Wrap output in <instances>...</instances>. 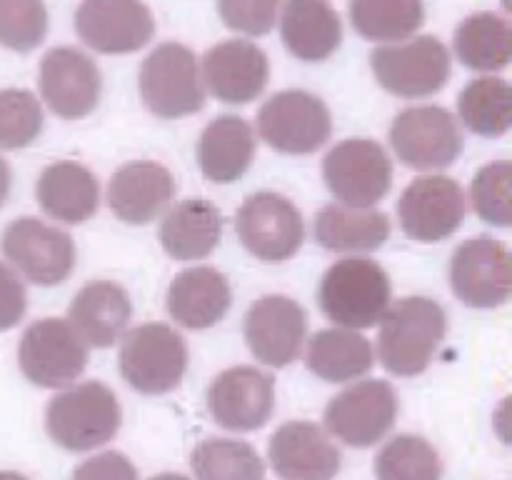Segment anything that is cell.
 Returning a JSON list of instances; mask_svg holds the SVG:
<instances>
[{"label": "cell", "instance_id": "ee69618b", "mask_svg": "<svg viewBox=\"0 0 512 480\" xmlns=\"http://www.w3.org/2000/svg\"><path fill=\"white\" fill-rule=\"evenodd\" d=\"M150 480H190V478H185V475H180V473H160Z\"/></svg>", "mask_w": 512, "mask_h": 480}, {"label": "cell", "instance_id": "6da1fadb", "mask_svg": "<svg viewBox=\"0 0 512 480\" xmlns=\"http://www.w3.org/2000/svg\"><path fill=\"white\" fill-rule=\"evenodd\" d=\"M378 355L388 373L413 378L428 370L448 330V318L438 300L425 295L400 298L380 320Z\"/></svg>", "mask_w": 512, "mask_h": 480}, {"label": "cell", "instance_id": "d4e9b609", "mask_svg": "<svg viewBox=\"0 0 512 480\" xmlns=\"http://www.w3.org/2000/svg\"><path fill=\"white\" fill-rule=\"evenodd\" d=\"M35 198L48 218L65 225H80L100 205V183L93 170L73 160H58L40 173Z\"/></svg>", "mask_w": 512, "mask_h": 480}, {"label": "cell", "instance_id": "f1b7e54d", "mask_svg": "<svg viewBox=\"0 0 512 480\" xmlns=\"http://www.w3.org/2000/svg\"><path fill=\"white\" fill-rule=\"evenodd\" d=\"M305 365L313 375L328 383H348L373 370V345L365 335L345 328L318 330L308 340Z\"/></svg>", "mask_w": 512, "mask_h": 480}, {"label": "cell", "instance_id": "603a6c76", "mask_svg": "<svg viewBox=\"0 0 512 480\" xmlns=\"http://www.w3.org/2000/svg\"><path fill=\"white\" fill-rule=\"evenodd\" d=\"M133 303L125 288L110 280H93L83 285L68 308V323L85 345L110 348L128 330Z\"/></svg>", "mask_w": 512, "mask_h": 480}, {"label": "cell", "instance_id": "3957f363", "mask_svg": "<svg viewBox=\"0 0 512 480\" xmlns=\"http://www.w3.org/2000/svg\"><path fill=\"white\" fill-rule=\"evenodd\" d=\"M120 403L108 385L98 380L70 385L53 395L45 408L50 440L70 453H88L115 438L120 430Z\"/></svg>", "mask_w": 512, "mask_h": 480}, {"label": "cell", "instance_id": "60d3db41", "mask_svg": "<svg viewBox=\"0 0 512 480\" xmlns=\"http://www.w3.org/2000/svg\"><path fill=\"white\" fill-rule=\"evenodd\" d=\"M25 308H28V293L10 265L0 263V333L15 328L23 320Z\"/></svg>", "mask_w": 512, "mask_h": 480}, {"label": "cell", "instance_id": "52a82bcc", "mask_svg": "<svg viewBox=\"0 0 512 480\" xmlns=\"http://www.w3.org/2000/svg\"><path fill=\"white\" fill-rule=\"evenodd\" d=\"M370 65L388 93L398 98H428L448 83L450 50L435 35H418L405 43L375 48Z\"/></svg>", "mask_w": 512, "mask_h": 480}, {"label": "cell", "instance_id": "d590c367", "mask_svg": "<svg viewBox=\"0 0 512 480\" xmlns=\"http://www.w3.org/2000/svg\"><path fill=\"white\" fill-rule=\"evenodd\" d=\"M43 130L40 100L25 88L0 90V150L28 148Z\"/></svg>", "mask_w": 512, "mask_h": 480}, {"label": "cell", "instance_id": "f35d334b", "mask_svg": "<svg viewBox=\"0 0 512 480\" xmlns=\"http://www.w3.org/2000/svg\"><path fill=\"white\" fill-rule=\"evenodd\" d=\"M278 10L280 5L275 0H253V3L225 0V3L218 5V13L223 18V23L245 35L270 33L275 20H278Z\"/></svg>", "mask_w": 512, "mask_h": 480}, {"label": "cell", "instance_id": "8992f818", "mask_svg": "<svg viewBox=\"0 0 512 480\" xmlns=\"http://www.w3.org/2000/svg\"><path fill=\"white\" fill-rule=\"evenodd\" d=\"M323 178L338 205L370 210L393 185V160L380 143L370 138H350L328 150L323 158Z\"/></svg>", "mask_w": 512, "mask_h": 480}, {"label": "cell", "instance_id": "836d02e7", "mask_svg": "<svg viewBox=\"0 0 512 480\" xmlns=\"http://www.w3.org/2000/svg\"><path fill=\"white\" fill-rule=\"evenodd\" d=\"M198 480H263L265 463L258 450L245 440L210 438L190 455Z\"/></svg>", "mask_w": 512, "mask_h": 480}, {"label": "cell", "instance_id": "cb8c5ba5", "mask_svg": "<svg viewBox=\"0 0 512 480\" xmlns=\"http://www.w3.org/2000/svg\"><path fill=\"white\" fill-rule=\"evenodd\" d=\"M233 290L220 270L198 265L173 278L168 288V313L188 330H205L228 315Z\"/></svg>", "mask_w": 512, "mask_h": 480}, {"label": "cell", "instance_id": "7402d4cb", "mask_svg": "<svg viewBox=\"0 0 512 480\" xmlns=\"http://www.w3.org/2000/svg\"><path fill=\"white\" fill-rule=\"evenodd\" d=\"M173 195V173L153 160H133L120 165L108 183L110 210L128 225L153 223L168 210Z\"/></svg>", "mask_w": 512, "mask_h": 480}, {"label": "cell", "instance_id": "2e32d148", "mask_svg": "<svg viewBox=\"0 0 512 480\" xmlns=\"http://www.w3.org/2000/svg\"><path fill=\"white\" fill-rule=\"evenodd\" d=\"M40 95L55 115L80 120L98 108L103 78L90 55L83 50L60 45L50 48L40 60Z\"/></svg>", "mask_w": 512, "mask_h": 480}, {"label": "cell", "instance_id": "4316f807", "mask_svg": "<svg viewBox=\"0 0 512 480\" xmlns=\"http://www.w3.org/2000/svg\"><path fill=\"white\" fill-rule=\"evenodd\" d=\"M253 125L240 115H218L205 125L198 140L200 170L213 183H235L250 170L255 158Z\"/></svg>", "mask_w": 512, "mask_h": 480}, {"label": "cell", "instance_id": "30bf717a", "mask_svg": "<svg viewBox=\"0 0 512 480\" xmlns=\"http://www.w3.org/2000/svg\"><path fill=\"white\" fill-rule=\"evenodd\" d=\"M323 420L325 430L350 448H370L398 420V390L388 380H360L330 400Z\"/></svg>", "mask_w": 512, "mask_h": 480}, {"label": "cell", "instance_id": "1f68e13d", "mask_svg": "<svg viewBox=\"0 0 512 480\" xmlns=\"http://www.w3.org/2000/svg\"><path fill=\"white\" fill-rule=\"evenodd\" d=\"M348 15L363 38L385 45L405 43L425 23V8L418 0H355Z\"/></svg>", "mask_w": 512, "mask_h": 480}, {"label": "cell", "instance_id": "277c9868", "mask_svg": "<svg viewBox=\"0 0 512 480\" xmlns=\"http://www.w3.org/2000/svg\"><path fill=\"white\" fill-rule=\"evenodd\" d=\"M120 373L143 395H163L180 385L188 370V345L165 323H145L123 335Z\"/></svg>", "mask_w": 512, "mask_h": 480}, {"label": "cell", "instance_id": "484cf974", "mask_svg": "<svg viewBox=\"0 0 512 480\" xmlns=\"http://www.w3.org/2000/svg\"><path fill=\"white\" fill-rule=\"evenodd\" d=\"M280 35L298 60L320 63L340 48L343 40V20L333 5L323 0H293L278 10Z\"/></svg>", "mask_w": 512, "mask_h": 480}, {"label": "cell", "instance_id": "8d00e7d4", "mask_svg": "<svg viewBox=\"0 0 512 480\" xmlns=\"http://www.w3.org/2000/svg\"><path fill=\"white\" fill-rule=\"evenodd\" d=\"M512 165L508 160L488 163L475 173L470 183V203L480 220L498 228H510L512 200H510Z\"/></svg>", "mask_w": 512, "mask_h": 480}, {"label": "cell", "instance_id": "7bdbcfd3", "mask_svg": "<svg viewBox=\"0 0 512 480\" xmlns=\"http://www.w3.org/2000/svg\"><path fill=\"white\" fill-rule=\"evenodd\" d=\"M0 480H30V478L15 473V470H0Z\"/></svg>", "mask_w": 512, "mask_h": 480}, {"label": "cell", "instance_id": "f546056e", "mask_svg": "<svg viewBox=\"0 0 512 480\" xmlns=\"http://www.w3.org/2000/svg\"><path fill=\"white\" fill-rule=\"evenodd\" d=\"M390 235V218L380 210H355L325 205L315 215V240L333 253H370L383 248Z\"/></svg>", "mask_w": 512, "mask_h": 480}, {"label": "cell", "instance_id": "4dcf8cb0", "mask_svg": "<svg viewBox=\"0 0 512 480\" xmlns=\"http://www.w3.org/2000/svg\"><path fill=\"white\" fill-rule=\"evenodd\" d=\"M455 55L460 63L480 73H498L512 58V28L508 18L493 10L473 13L455 30Z\"/></svg>", "mask_w": 512, "mask_h": 480}, {"label": "cell", "instance_id": "4fadbf2b", "mask_svg": "<svg viewBox=\"0 0 512 480\" xmlns=\"http://www.w3.org/2000/svg\"><path fill=\"white\" fill-rule=\"evenodd\" d=\"M0 250L10 268L33 285H60L75 268V243L65 230L43 220L15 218L0 238Z\"/></svg>", "mask_w": 512, "mask_h": 480}, {"label": "cell", "instance_id": "d6a6232c", "mask_svg": "<svg viewBox=\"0 0 512 480\" xmlns=\"http://www.w3.org/2000/svg\"><path fill=\"white\" fill-rule=\"evenodd\" d=\"M458 113L465 128L483 138H498L510 128L512 93L508 80L483 75L470 80L458 98Z\"/></svg>", "mask_w": 512, "mask_h": 480}, {"label": "cell", "instance_id": "e575fe53", "mask_svg": "<svg viewBox=\"0 0 512 480\" xmlns=\"http://www.w3.org/2000/svg\"><path fill=\"white\" fill-rule=\"evenodd\" d=\"M378 480H443L440 453L420 435H395L375 458Z\"/></svg>", "mask_w": 512, "mask_h": 480}, {"label": "cell", "instance_id": "e0dca14e", "mask_svg": "<svg viewBox=\"0 0 512 480\" xmlns=\"http://www.w3.org/2000/svg\"><path fill=\"white\" fill-rule=\"evenodd\" d=\"M75 33L98 53H135L153 38L155 18L138 0H85L75 10Z\"/></svg>", "mask_w": 512, "mask_h": 480}, {"label": "cell", "instance_id": "d6986e66", "mask_svg": "<svg viewBox=\"0 0 512 480\" xmlns=\"http://www.w3.org/2000/svg\"><path fill=\"white\" fill-rule=\"evenodd\" d=\"M275 410V383L253 365L223 370L208 388V413L233 433L263 428Z\"/></svg>", "mask_w": 512, "mask_h": 480}, {"label": "cell", "instance_id": "7c38bea8", "mask_svg": "<svg viewBox=\"0 0 512 480\" xmlns=\"http://www.w3.org/2000/svg\"><path fill=\"white\" fill-rule=\"evenodd\" d=\"M18 363L25 378L40 388H68L88 365V345L68 320H35L20 338Z\"/></svg>", "mask_w": 512, "mask_h": 480}, {"label": "cell", "instance_id": "74e56055", "mask_svg": "<svg viewBox=\"0 0 512 480\" xmlns=\"http://www.w3.org/2000/svg\"><path fill=\"white\" fill-rule=\"evenodd\" d=\"M48 33V10L38 0H0V45L28 53Z\"/></svg>", "mask_w": 512, "mask_h": 480}, {"label": "cell", "instance_id": "ba28073f", "mask_svg": "<svg viewBox=\"0 0 512 480\" xmlns=\"http://www.w3.org/2000/svg\"><path fill=\"white\" fill-rule=\"evenodd\" d=\"M258 133L278 153L308 155L330 140L333 115L308 90H280L260 105Z\"/></svg>", "mask_w": 512, "mask_h": 480}, {"label": "cell", "instance_id": "44dd1931", "mask_svg": "<svg viewBox=\"0 0 512 480\" xmlns=\"http://www.w3.org/2000/svg\"><path fill=\"white\" fill-rule=\"evenodd\" d=\"M268 460L283 480H333L343 455L320 425L290 420L270 438Z\"/></svg>", "mask_w": 512, "mask_h": 480}, {"label": "cell", "instance_id": "5bb4252c", "mask_svg": "<svg viewBox=\"0 0 512 480\" xmlns=\"http://www.w3.org/2000/svg\"><path fill=\"white\" fill-rule=\"evenodd\" d=\"M448 280L453 293L470 308H498L512 293L508 248L490 235L463 240L450 255Z\"/></svg>", "mask_w": 512, "mask_h": 480}, {"label": "cell", "instance_id": "8fae6325", "mask_svg": "<svg viewBox=\"0 0 512 480\" xmlns=\"http://www.w3.org/2000/svg\"><path fill=\"white\" fill-rule=\"evenodd\" d=\"M235 233L250 255L263 263L293 258L305 240V223L293 200L260 190L248 195L235 215Z\"/></svg>", "mask_w": 512, "mask_h": 480}, {"label": "cell", "instance_id": "ab89813d", "mask_svg": "<svg viewBox=\"0 0 512 480\" xmlns=\"http://www.w3.org/2000/svg\"><path fill=\"white\" fill-rule=\"evenodd\" d=\"M70 480H138V470H135L133 460L125 458L123 453L105 450V453L80 463Z\"/></svg>", "mask_w": 512, "mask_h": 480}, {"label": "cell", "instance_id": "5b68a950", "mask_svg": "<svg viewBox=\"0 0 512 480\" xmlns=\"http://www.w3.org/2000/svg\"><path fill=\"white\" fill-rule=\"evenodd\" d=\"M138 80L145 108L158 118H183L203 110V78L188 45L160 43L140 65Z\"/></svg>", "mask_w": 512, "mask_h": 480}, {"label": "cell", "instance_id": "9c48e42d", "mask_svg": "<svg viewBox=\"0 0 512 480\" xmlns=\"http://www.w3.org/2000/svg\"><path fill=\"white\" fill-rule=\"evenodd\" d=\"M388 138L398 160L413 170L448 168L463 153L458 118L440 105L405 108L395 115Z\"/></svg>", "mask_w": 512, "mask_h": 480}, {"label": "cell", "instance_id": "b9f144b4", "mask_svg": "<svg viewBox=\"0 0 512 480\" xmlns=\"http://www.w3.org/2000/svg\"><path fill=\"white\" fill-rule=\"evenodd\" d=\"M10 195V168L3 158H0V208L5 205Z\"/></svg>", "mask_w": 512, "mask_h": 480}, {"label": "cell", "instance_id": "ac0fdd59", "mask_svg": "<svg viewBox=\"0 0 512 480\" xmlns=\"http://www.w3.org/2000/svg\"><path fill=\"white\" fill-rule=\"evenodd\" d=\"M308 335V318L288 295H263L245 313V340L255 360L285 368L298 360Z\"/></svg>", "mask_w": 512, "mask_h": 480}, {"label": "cell", "instance_id": "83f0119b", "mask_svg": "<svg viewBox=\"0 0 512 480\" xmlns=\"http://www.w3.org/2000/svg\"><path fill=\"white\" fill-rule=\"evenodd\" d=\"M158 235L173 260L208 258L223 235V215L205 198L180 200L163 215Z\"/></svg>", "mask_w": 512, "mask_h": 480}, {"label": "cell", "instance_id": "9a60e30c", "mask_svg": "<svg viewBox=\"0 0 512 480\" xmlns=\"http://www.w3.org/2000/svg\"><path fill=\"white\" fill-rule=\"evenodd\" d=\"M398 220L408 238L440 243L463 225V188L448 175H420L400 195Z\"/></svg>", "mask_w": 512, "mask_h": 480}, {"label": "cell", "instance_id": "7a4b0ae2", "mask_svg": "<svg viewBox=\"0 0 512 480\" xmlns=\"http://www.w3.org/2000/svg\"><path fill=\"white\" fill-rule=\"evenodd\" d=\"M393 285L370 258H343L325 270L318 300L323 313L345 330L373 328L390 308Z\"/></svg>", "mask_w": 512, "mask_h": 480}, {"label": "cell", "instance_id": "ffe728a7", "mask_svg": "<svg viewBox=\"0 0 512 480\" xmlns=\"http://www.w3.org/2000/svg\"><path fill=\"white\" fill-rule=\"evenodd\" d=\"M200 78L213 98L233 105L250 103L268 85V55L253 40H223L203 55Z\"/></svg>", "mask_w": 512, "mask_h": 480}]
</instances>
